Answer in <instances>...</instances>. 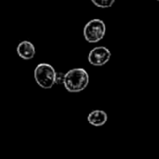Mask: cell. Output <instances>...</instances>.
<instances>
[{"mask_svg":"<svg viewBox=\"0 0 159 159\" xmlns=\"http://www.w3.org/2000/svg\"><path fill=\"white\" fill-rule=\"evenodd\" d=\"M89 62L94 66H102L111 59V51L105 47H96L89 54Z\"/></svg>","mask_w":159,"mask_h":159,"instance_id":"cell-4","label":"cell"},{"mask_svg":"<svg viewBox=\"0 0 159 159\" xmlns=\"http://www.w3.org/2000/svg\"><path fill=\"white\" fill-rule=\"evenodd\" d=\"M89 82V74L83 68H74L64 74L63 86L71 93L81 92L88 87Z\"/></svg>","mask_w":159,"mask_h":159,"instance_id":"cell-1","label":"cell"},{"mask_svg":"<svg viewBox=\"0 0 159 159\" xmlns=\"http://www.w3.org/2000/svg\"><path fill=\"white\" fill-rule=\"evenodd\" d=\"M106 33L105 23L100 19L89 20L84 27V37L89 43H97L102 40Z\"/></svg>","mask_w":159,"mask_h":159,"instance_id":"cell-3","label":"cell"},{"mask_svg":"<svg viewBox=\"0 0 159 159\" xmlns=\"http://www.w3.org/2000/svg\"><path fill=\"white\" fill-rule=\"evenodd\" d=\"M108 120L107 114L102 110H94L88 116V121L94 127L103 126Z\"/></svg>","mask_w":159,"mask_h":159,"instance_id":"cell-6","label":"cell"},{"mask_svg":"<svg viewBox=\"0 0 159 159\" xmlns=\"http://www.w3.org/2000/svg\"><path fill=\"white\" fill-rule=\"evenodd\" d=\"M56 71L53 66L48 63H39L34 72L36 84L42 89H51L56 84Z\"/></svg>","mask_w":159,"mask_h":159,"instance_id":"cell-2","label":"cell"},{"mask_svg":"<svg viewBox=\"0 0 159 159\" xmlns=\"http://www.w3.org/2000/svg\"><path fill=\"white\" fill-rule=\"evenodd\" d=\"M157 1H158V2H159V0H157Z\"/></svg>","mask_w":159,"mask_h":159,"instance_id":"cell-9","label":"cell"},{"mask_svg":"<svg viewBox=\"0 0 159 159\" xmlns=\"http://www.w3.org/2000/svg\"><path fill=\"white\" fill-rule=\"evenodd\" d=\"M63 79H64V75L61 73H57L56 75V83H62L63 84Z\"/></svg>","mask_w":159,"mask_h":159,"instance_id":"cell-8","label":"cell"},{"mask_svg":"<svg viewBox=\"0 0 159 159\" xmlns=\"http://www.w3.org/2000/svg\"><path fill=\"white\" fill-rule=\"evenodd\" d=\"M116 0H91V2L98 7L101 8H107L111 7L115 4Z\"/></svg>","mask_w":159,"mask_h":159,"instance_id":"cell-7","label":"cell"},{"mask_svg":"<svg viewBox=\"0 0 159 159\" xmlns=\"http://www.w3.org/2000/svg\"><path fill=\"white\" fill-rule=\"evenodd\" d=\"M17 53L23 60H32L35 55V48L30 41H21L17 47Z\"/></svg>","mask_w":159,"mask_h":159,"instance_id":"cell-5","label":"cell"}]
</instances>
